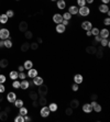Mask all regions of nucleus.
Segmentation results:
<instances>
[{
  "instance_id": "1",
  "label": "nucleus",
  "mask_w": 110,
  "mask_h": 122,
  "mask_svg": "<svg viewBox=\"0 0 110 122\" xmlns=\"http://www.w3.org/2000/svg\"><path fill=\"white\" fill-rule=\"evenodd\" d=\"M78 14L80 17H88L90 14V8L87 6L84 7H79L78 8Z\"/></svg>"
},
{
  "instance_id": "2",
  "label": "nucleus",
  "mask_w": 110,
  "mask_h": 122,
  "mask_svg": "<svg viewBox=\"0 0 110 122\" xmlns=\"http://www.w3.org/2000/svg\"><path fill=\"white\" fill-rule=\"evenodd\" d=\"M37 94H39V96L46 97V95L48 94V87L46 85H44V84L40 85L39 88H37Z\"/></svg>"
},
{
  "instance_id": "3",
  "label": "nucleus",
  "mask_w": 110,
  "mask_h": 122,
  "mask_svg": "<svg viewBox=\"0 0 110 122\" xmlns=\"http://www.w3.org/2000/svg\"><path fill=\"white\" fill-rule=\"evenodd\" d=\"M10 39V31L6 28H1L0 29V40H7Z\"/></svg>"
},
{
  "instance_id": "4",
  "label": "nucleus",
  "mask_w": 110,
  "mask_h": 122,
  "mask_svg": "<svg viewBox=\"0 0 110 122\" xmlns=\"http://www.w3.org/2000/svg\"><path fill=\"white\" fill-rule=\"evenodd\" d=\"M40 114H41L42 118H47V117L51 114V111H50V109H48L47 106H43L42 108H41V110H40Z\"/></svg>"
},
{
  "instance_id": "5",
  "label": "nucleus",
  "mask_w": 110,
  "mask_h": 122,
  "mask_svg": "<svg viewBox=\"0 0 110 122\" xmlns=\"http://www.w3.org/2000/svg\"><path fill=\"white\" fill-rule=\"evenodd\" d=\"M82 29L84 30V31H90L91 28H93V23L90 22V21H83L82 22Z\"/></svg>"
},
{
  "instance_id": "6",
  "label": "nucleus",
  "mask_w": 110,
  "mask_h": 122,
  "mask_svg": "<svg viewBox=\"0 0 110 122\" xmlns=\"http://www.w3.org/2000/svg\"><path fill=\"white\" fill-rule=\"evenodd\" d=\"M109 34H110L109 30L106 28L99 30V36L101 37V39H108V37H109Z\"/></svg>"
},
{
  "instance_id": "7",
  "label": "nucleus",
  "mask_w": 110,
  "mask_h": 122,
  "mask_svg": "<svg viewBox=\"0 0 110 122\" xmlns=\"http://www.w3.org/2000/svg\"><path fill=\"white\" fill-rule=\"evenodd\" d=\"M16 99H17V94H16V92H13V91L8 92V95H7V100H8V102L13 103V102L16 101Z\"/></svg>"
},
{
  "instance_id": "8",
  "label": "nucleus",
  "mask_w": 110,
  "mask_h": 122,
  "mask_svg": "<svg viewBox=\"0 0 110 122\" xmlns=\"http://www.w3.org/2000/svg\"><path fill=\"white\" fill-rule=\"evenodd\" d=\"M37 75H39V71H37L35 68L32 67L31 69H29V71H28V74H26V76H28L29 78H31V79H33L34 77H37Z\"/></svg>"
},
{
  "instance_id": "9",
  "label": "nucleus",
  "mask_w": 110,
  "mask_h": 122,
  "mask_svg": "<svg viewBox=\"0 0 110 122\" xmlns=\"http://www.w3.org/2000/svg\"><path fill=\"white\" fill-rule=\"evenodd\" d=\"M82 110L85 113H91L93 112V107H91L90 103H84L82 107Z\"/></svg>"
},
{
  "instance_id": "10",
  "label": "nucleus",
  "mask_w": 110,
  "mask_h": 122,
  "mask_svg": "<svg viewBox=\"0 0 110 122\" xmlns=\"http://www.w3.org/2000/svg\"><path fill=\"white\" fill-rule=\"evenodd\" d=\"M32 81H33V85L34 86H37V87H39L40 85L44 84V79H43L42 77H40L39 75H37V77H34L33 79H32Z\"/></svg>"
},
{
  "instance_id": "11",
  "label": "nucleus",
  "mask_w": 110,
  "mask_h": 122,
  "mask_svg": "<svg viewBox=\"0 0 110 122\" xmlns=\"http://www.w3.org/2000/svg\"><path fill=\"white\" fill-rule=\"evenodd\" d=\"M28 22H26V21H21L19 24V31L22 32V33H24L26 31H28Z\"/></svg>"
},
{
  "instance_id": "12",
  "label": "nucleus",
  "mask_w": 110,
  "mask_h": 122,
  "mask_svg": "<svg viewBox=\"0 0 110 122\" xmlns=\"http://www.w3.org/2000/svg\"><path fill=\"white\" fill-rule=\"evenodd\" d=\"M63 20H64V19H63V15L61 13H55L53 15V22L56 23V24H58V23H62Z\"/></svg>"
},
{
  "instance_id": "13",
  "label": "nucleus",
  "mask_w": 110,
  "mask_h": 122,
  "mask_svg": "<svg viewBox=\"0 0 110 122\" xmlns=\"http://www.w3.org/2000/svg\"><path fill=\"white\" fill-rule=\"evenodd\" d=\"M55 31H56V33L62 34L66 31V26L63 25L62 23H58V24H56V26H55Z\"/></svg>"
},
{
  "instance_id": "14",
  "label": "nucleus",
  "mask_w": 110,
  "mask_h": 122,
  "mask_svg": "<svg viewBox=\"0 0 110 122\" xmlns=\"http://www.w3.org/2000/svg\"><path fill=\"white\" fill-rule=\"evenodd\" d=\"M30 87V82L26 79H22L20 81V89H23V90H26V89Z\"/></svg>"
},
{
  "instance_id": "15",
  "label": "nucleus",
  "mask_w": 110,
  "mask_h": 122,
  "mask_svg": "<svg viewBox=\"0 0 110 122\" xmlns=\"http://www.w3.org/2000/svg\"><path fill=\"white\" fill-rule=\"evenodd\" d=\"M83 81H84V77H83V75H80V74L74 75V82H75V84L80 85Z\"/></svg>"
},
{
  "instance_id": "16",
  "label": "nucleus",
  "mask_w": 110,
  "mask_h": 122,
  "mask_svg": "<svg viewBox=\"0 0 110 122\" xmlns=\"http://www.w3.org/2000/svg\"><path fill=\"white\" fill-rule=\"evenodd\" d=\"M37 102H39V106L43 107V106L47 105V99H46V97H44V96H39V98H37Z\"/></svg>"
},
{
  "instance_id": "17",
  "label": "nucleus",
  "mask_w": 110,
  "mask_h": 122,
  "mask_svg": "<svg viewBox=\"0 0 110 122\" xmlns=\"http://www.w3.org/2000/svg\"><path fill=\"white\" fill-rule=\"evenodd\" d=\"M96 52H97L96 45H89V46H87V47H86V53H88V54L93 55V54H95Z\"/></svg>"
},
{
  "instance_id": "18",
  "label": "nucleus",
  "mask_w": 110,
  "mask_h": 122,
  "mask_svg": "<svg viewBox=\"0 0 110 122\" xmlns=\"http://www.w3.org/2000/svg\"><path fill=\"white\" fill-rule=\"evenodd\" d=\"M98 10H99L100 13H107V12L109 11V7H108V5H104V3H101V5L98 7Z\"/></svg>"
},
{
  "instance_id": "19",
  "label": "nucleus",
  "mask_w": 110,
  "mask_h": 122,
  "mask_svg": "<svg viewBox=\"0 0 110 122\" xmlns=\"http://www.w3.org/2000/svg\"><path fill=\"white\" fill-rule=\"evenodd\" d=\"M56 7H57V9H59V10H64V9L66 8V2H65V0H57Z\"/></svg>"
},
{
  "instance_id": "20",
  "label": "nucleus",
  "mask_w": 110,
  "mask_h": 122,
  "mask_svg": "<svg viewBox=\"0 0 110 122\" xmlns=\"http://www.w3.org/2000/svg\"><path fill=\"white\" fill-rule=\"evenodd\" d=\"M68 12L72 14V15H75V14H78V8H77V6H75V5H73V6H71L69 8H68Z\"/></svg>"
},
{
  "instance_id": "21",
  "label": "nucleus",
  "mask_w": 110,
  "mask_h": 122,
  "mask_svg": "<svg viewBox=\"0 0 110 122\" xmlns=\"http://www.w3.org/2000/svg\"><path fill=\"white\" fill-rule=\"evenodd\" d=\"M69 107L73 109H77L79 107V100L78 99H72L69 102Z\"/></svg>"
},
{
  "instance_id": "22",
  "label": "nucleus",
  "mask_w": 110,
  "mask_h": 122,
  "mask_svg": "<svg viewBox=\"0 0 110 122\" xmlns=\"http://www.w3.org/2000/svg\"><path fill=\"white\" fill-rule=\"evenodd\" d=\"M47 107L51 112H56V111L58 110V106H57V103H55V102H51Z\"/></svg>"
},
{
  "instance_id": "23",
  "label": "nucleus",
  "mask_w": 110,
  "mask_h": 122,
  "mask_svg": "<svg viewBox=\"0 0 110 122\" xmlns=\"http://www.w3.org/2000/svg\"><path fill=\"white\" fill-rule=\"evenodd\" d=\"M9 77H10V79H12V80L18 79V78H19V71H10V74H9Z\"/></svg>"
},
{
  "instance_id": "24",
  "label": "nucleus",
  "mask_w": 110,
  "mask_h": 122,
  "mask_svg": "<svg viewBox=\"0 0 110 122\" xmlns=\"http://www.w3.org/2000/svg\"><path fill=\"white\" fill-rule=\"evenodd\" d=\"M23 67H24V69H26V71H29V69H31L32 67H33V62L30 60L26 61L24 62V64H23Z\"/></svg>"
},
{
  "instance_id": "25",
  "label": "nucleus",
  "mask_w": 110,
  "mask_h": 122,
  "mask_svg": "<svg viewBox=\"0 0 110 122\" xmlns=\"http://www.w3.org/2000/svg\"><path fill=\"white\" fill-rule=\"evenodd\" d=\"M99 44H100V46H102V47H110V42L108 39H101L100 40V42H99Z\"/></svg>"
},
{
  "instance_id": "26",
  "label": "nucleus",
  "mask_w": 110,
  "mask_h": 122,
  "mask_svg": "<svg viewBox=\"0 0 110 122\" xmlns=\"http://www.w3.org/2000/svg\"><path fill=\"white\" fill-rule=\"evenodd\" d=\"M21 52H28L30 50V43L29 42H24L23 44H21V47H20Z\"/></svg>"
},
{
  "instance_id": "27",
  "label": "nucleus",
  "mask_w": 110,
  "mask_h": 122,
  "mask_svg": "<svg viewBox=\"0 0 110 122\" xmlns=\"http://www.w3.org/2000/svg\"><path fill=\"white\" fill-rule=\"evenodd\" d=\"M13 43L10 39H7V40H3V47H7V48H11Z\"/></svg>"
},
{
  "instance_id": "28",
  "label": "nucleus",
  "mask_w": 110,
  "mask_h": 122,
  "mask_svg": "<svg viewBox=\"0 0 110 122\" xmlns=\"http://www.w3.org/2000/svg\"><path fill=\"white\" fill-rule=\"evenodd\" d=\"M13 106L16 107V108H21L22 106H24V102H23L22 99H16V101L13 102Z\"/></svg>"
},
{
  "instance_id": "29",
  "label": "nucleus",
  "mask_w": 110,
  "mask_h": 122,
  "mask_svg": "<svg viewBox=\"0 0 110 122\" xmlns=\"http://www.w3.org/2000/svg\"><path fill=\"white\" fill-rule=\"evenodd\" d=\"M29 97H30L31 100H37L39 94H37V91H30V92H29Z\"/></svg>"
},
{
  "instance_id": "30",
  "label": "nucleus",
  "mask_w": 110,
  "mask_h": 122,
  "mask_svg": "<svg viewBox=\"0 0 110 122\" xmlns=\"http://www.w3.org/2000/svg\"><path fill=\"white\" fill-rule=\"evenodd\" d=\"M8 20H9V18L7 17L6 13L0 14V23H1V24H6V23L8 22Z\"/></svg>"
},
{
  "instance_id": "31",
  "label": "nucleus",
  "mask_w": 110,
  "mask_h": 122,
  "mask_svg": "<svg viewBox=\"0 0 110 122\" xmlns=\"http://www.w3.org/2000/svg\"><path fill=\"white\" fill-rule=\"evenodd\" d=\"M0 120H1V121H7V120H8V112H7V111L0 110Z\"/></svg>"
},
{
  "instance_id": "32",
  "label": "nucleus",
  "mask_w": 110,
  "mask_h": 122,
  "mask_svg": "<svg viewBox=\"0 0 110 122\" xmlns=\"http://www.w3.org/2000/svg\"><path fill=\"white\" fill-rule=\"evenodd\" d=\"M95 55H96L98 58H101V57L104 56V50H102V46H100V47L97 48V52L95 53Z\"/></svg>"
},
{
  "instance_id": "33",
  "label": "nucleus",
  "mask_w": 110,
  "mask_h": 122,
  "mask_svg": "<svg viewBox=\"0 0 110 122\" xmlns=\"http://www.w3.org/2000/svg\"><path fill=\"white\" fill-rule=\"evenodd\" d=\"M29 110L28 108H26L24 106H22L21 108H19V114H21V116H26V114H28Z\"/></svg>"
},
{
  "instance_id": "34",
  "label": "nucleus",
  "mask_w": 110,
  "mask_h": 122,
  "mask_svg": "<svg viewBox=\"0 0 110 122\" xmlns=\"http://www.w3.org/2000/svg\"><path fill=\"white\" fill-rule=\"evenodd\" d=\"M8 60H6V58H2V60H0V68H7V66H8Z\"/></svg>"
},
{
  "instance_id": "35",
  "label": "nucleus",
  "mask_w": 110,
  "mask_h": 122,
  "mask_svg": "<svg viewBox=\"0 0 110 122\" xmlns=\"http://www.w3.org/2000/svg\"><path fill=\"white\" fill-rule=\"evenodd\" d=\"M101 110H102V107L99 105L98 102H97L96 105L93 107V111H95V112H98V113H99V112H101Z\"/></svg>"
},
{
  "instance_id": "36",
  "label": "nucleus",
  "mask_w": 110,
  "mask_h": 122,
  "mask_svg": "<svg viewBox=\"0 0 110 122\" xmlns=\"http://www.w3.org/2000/svg\"><path fill=\"white\" fill-rule=\"evenodd\" d=\"M63 15V19H64V20H67V21H69L72 19V14L69 13V12H64V13L62 14Z\"/></svg>"
},
{
  "instance_id": "37",
  "label": "nucleus",
  "mask_w": 110,
  "mask_h": 122,
  "mask_svg": "<svg viewBox=\"0 0 110 122\" xmlns=\"http://www.w3.org/2000/svg\"><path fill=\"white\" fill-rule=\"evenodd\" d=\"M24 36H26V39H28V40H31L32 37H33V32L26 31V32H24Z\"/></svg>"
},
{
  "instance_id": "38",
  "label": "nucleus",
  "mask_w": 110,
  "mask_h": 122,
  "mask_svg": "<svg viewBox=\"0 0 110 122\" xmlns=\"http://www.w3.org/2000/svg\"><path fill=\"white\" fill-rule=\"evenodd\" d=\"M14 122H24V117L21 116V114H18L14 118Z\"/></svg>"
},
{
  "instance_id": "39",
  "label": "nucleus",
  "mask_w": 110,
  "mask_h": 122,
  "mask_svg": "<svg viewBox=\"0 0 110 122\" xmlns=\"http://www.w3.org/2000/svg\"><path fill=\"white\" fill-rule=\"evenodd\" d=\"M90 32H91V35H94V36H96V35H99V29L98 28H91V30H90Z\"/></svg>"
},
{
  "instance_id": "40",
  "label": "nucleus",
  "mask_w": 110,
  "mask_h": 122,
  "mask_svg": "<svg viewBox=\"0 0 110 122\" xmlns=\"http://www.w3.org/2000/svg\"><path fill=\"white\" fill-rule=\"evenodd\" d=\"M30 48H31V50H33V51L37 50V48H39V43H37V42L30 43Z\"/></svg>"
},
{
  "instance_id": "41",
  "label": "nucleus",
  "mask_w": 110,
  "mask_h": 122,
  "mask_svg": "<svg viewBox=\"0 0 110 122\" xmlns=\"http://www.w3.org/2000/svg\"><path fill=\"white\" fill-rule=\"evenodd\" d=\"M12 87H13V88H16V89H20V81L19 80H13V81H12Z\"/></svg>"
},
{
  "instance_id": "42",
  "label": "nucleus",
  "mask_w": 110,
  "mask_h": 122,
  "mask_svg": "<svg viewBox=\"0 0 110 122\" xmlns=\"http://www.w3.org/2000/svg\"><path fill=\"white\" fill-rule=\"evenodd\" d=\"M73 108H71V107H68V108L65 109V114H67V116H72L73 114Z\"/></svg>"
},
{
  "instance_id": "43",
  "label": "nucleus",
  "mask_w": 110,
  "mask_h": 122,
  "mask_svg": "<svg viewBox=\"0 0 110 122\" xmlns=\"http://www.w3.org/2000/svg\"><path fill=\"white\" fill-rule=\"evenodd\" d=\"M6 14H7V17H8V18H13L14 12H13V10H11V9H9V10H7Z\"/></svg>"
},
{
  "instance_id": "44",
  "label": "nucleus",
  "mask_w": 110,
  "mask_h": 122,
  "mask_svg": "<svg viewBox=\"0 0 110 122\" xmlns=\"http://www.w3.org/2000/svg\"><path fill=\"white\" fill-rule=\"evenodd\" d=\"M77 6L78 7L86 6V0H77Z\"/></svg>"
},
{
  "instance_id": "45",
  "label": "nucleus",
  "mask_w": 110,
  "mask_h": 122,
  "mask_svg": "<svg viewBox=\"0 0 110 122\" xmlns=\"http://www.w3.org/2000/svg\"><path fill=\"white\" fill-rule=\"evenodd\" d=\"M26 73H24V71H19V78L20 79H26Z\"/></svg>"
},
{
  "instance_id": "46",
  "label": "nucleus",
  "mask_w": 110,
  "mask_h": 122,
  "mask_svg": "<svg viewBox=\"0 0 110 122\" xmlns=\"http://www.w3.org/2000/svg\"><path fill=\"white\" fill-rule=\"evenodd\" d=\"M7 80V77L3 74H0V84H5Z\"/></svg>"
},
{
  "instance_id": "47",
  "label": "nucleus",
  "mask_w": 110,
  "mask_h": 122,
  "mask_svg": "<svg viewBox=\"0 0 110 122\" xmlns=\"http://www.w3.org/2000/svg\"><path fill=\"white\" fill-rule=\"evenodd\" d=\"M78 89H79V85L74 82L73 86H72V90H73V91H78Z\"/></svg>"
},
{
  "instance_id": "48",
  "label": "nucleus",
  "mask_w": 110,
  "mask_h": 122,
  "mask_svg": "<svg viewBox=\"0 0 110 122\" xmlns=\"http://www.w3.org/2000/svg\"><path fill=\"white\" fill-rule=\"evenodd\" d=\"M104 24H105V25H107V26L110 25V18H109V17H108V18H105Z\"/></svg>"
},
{
  "instance_id": "49",
  "label": "nucleus",
  "mask_w": 110,
  "mask_h": 122,
  "mask_svg": "<svg viewBox=\"0 0 110 122\" xmlns=\"http://www.w3.org/2000/svg\"><path fill=\"white\" fill-rule=\"evenodd\" d=\"M32 107H33V108H37V107H39L37 100H32Z\"/></svg>"
},
{
  "instance_id": "50",
  "label": "nucleus",
  "mask_w": 110,
  "mask_h": 122,
  "mask_svg": "<svg viewBox=\"0 0 110 122\" xmlns=\"http://www.w3.org/2000/svg\"><path fill=\"white\" fill-rule=\"evenodd\" d=\"M24 117V122H31L32 119H31V117H29L28 114H26V116H23Z\"/></svg>"
},
{
  "instance_id": "51",
  "label": "nucleus",
  "mask_w": 110,
  "mask_h": 122,
  "mask_svg": "<svg viewBox=\"0 0 110 122\" xmlns=\"http://www.w3.org/2000/svg\"><path fill=\"white\" fill-rule=\"evenodd\" d=\"M5 91H6V87H5V85H3V84H0V92L3 94Z\"/></svg>"
},
{
  "instance_id": "52",
  "label": "nucleus",
  "mask_w": 110,
  "mask_h": 122,
  "mask_svg": "<svg viewBox=\"0 0 110 122\" xmlns=\"http://www.w3.org/2000/svg\"><path fill=\"white\" fill-rule=\"evenodd\" d=\"M62 24H63V25H65V26H68V25H69V21L63 20V21H62Z\"/></svg>"
},
{
  "instance_id": "53",
  "label": "nucleus",
  "mask_w": 110,
  "mask_h": 122,
  "mask_svg": "<svg viewBox=\"0 0 110 122\" xmlns=\"http://www.w3.org/2000/svg\"><path fill=\"white\" fill-rule=\"evenodd\" d=\"M18 71H24V67H23V65H20L19 67H18Z\"/></svg>"
},
{
  "instance_id": "54",
  "label": "nucleus",
  "mask_w": 110,
  "mask_h": 122,
  "mask_svg": "<svg viewBox=\"0 0 110 122\" xmlns=\"http://www.w3.org/2000/svg\"><path fill=\"white\" fill-rule=\"evenodd\" d=\"M101 1V3H104V5H108V3L110 2V0H100Z\"/></svg>"
},
{
  "instance_id": "55",
  "label": "nucleus",
  "mask_w": 110,
  "mask_h": 122,
  "mask_svg": "<svg viewBox=\"0 0 110 122\" xmlns=\"http://www.w3.org/2000/svg\"><path fill=\"white\" fill-rule=\"evenodd\" d=\"M37 42L39 43V44H41V43L43 42V40H42V37H37Z\"/></svg>"
},
{
  "instance_id": "56",
  "label": "nucleus",
  "mask_w": 110,
  "mask_h": 122,
  "mask_svg": "<svg viewBox=\"0 0 110 122\" xmlns=\"http://www.w3.org/2000/svg\"><path fill=\"white\" fill-rule=\"evenodd\" d=\"M86 35H87L88 37H89V36H93V35H91V32H90V31H86Z\"/></svg>"
},
{
  "instance_id": "57",
  "label": "nucleus",
  "mask_w": 110,
  "mask_h": 122,
  "mask_svg": "<svg viewBox=\"0 0 110 122\" xmlns=\"http://www.w3.org/2000/svg\"><path fill=\"white\" fill-rule=\"evenodd\" d=\"M97 98H98L97 95H93V96H91V100H97Z\"/></svg>"
},
{
  "instance_id": "58",
  "label": "nucleus",
  "mask_w": 110,
  "mask_h": 122,
  "mask_svg": "<svg viewBox=\"0 0 110 122\" xmlns=\"http://www.w3.org/2000/svg\"><path fill=\"white\" fill-rule=\"evenodd\" d=\"M86 3H88V5H91V3H94V0H86Z\"/></svg>"
},
{
  "instance_id": "59",
  "label": "nucleus",
  "mask_w": 110,
  "mask_h": 122,
  "mask_svg": "<svg viewBox=\"0 0 110 122\" xmlns=\"http://www.w3.org/2000/svg\"><path fill=\"white\" fill-rule=\"evenodd\" d=\"M1 101H3V96H2V94L0 92V102Z\"/></svg>"
},
{
  "instance_id": "60",
  "label": "nucleus",
  "mask_w": 110,
  "mask_h": 122,
  "mask_svg": "<svg viewBox=\"0 0 110 122\" xmlns=\"http://www.w3.org/2000/svg\"><path fill=\"white\" fill-rule=\"evenodd\" d=\"M1 47H3V41L2 40L0 41V48H1Z\"/></svg>"
},
{
  "instance_id": "61",
  "label": "nucleus",
  "mask_w": 110,
  "mask_h": 122,
  "mask_svg": "<svg viewBox=\"0 0 110 122\" xmlns=\"http://www.w3.org/2000/svg\"><path fill=\"white\" fill-rule=\"evenodd\" d=\"M51 1H55V2H56V1H57V0H51Z\"/></svg>"
},
{
  "instance_id": "62",
  "label": "nucleus",
  "mask_w": 110,
  "mask_h": 122,
  "mask_svg": "<svg viewBox=\"0 0 110 122\" xmlns=\"http://www.w3.org/2000/svg\"><path fill=\"white\" fill-rule=\"evenodd\" d=\"M16 1H20V0H16Z\"/></svg>"
},
{
  "instance_id": "63",
  "label": "nucleus",
  "mask_w": 110,
  "mask_h": 122,
  "mask_svg": "<svg viewBox=\"0 0 110 122\" xmlns=\"http://www.w3.org/2000/svg\"><path fill=\"white\" fill-rule=\"evenodd\" d=\"M0 110H1V107H0Z\"/></svg>"
},
{
  "instance_id": "64",
  "label": "nucleus",
  "mask_w": 110,
  "mask_h": 122,
  "mask_svg": "<svg viewBox=\"0 0 110 122\" xmlns=\"http://www.w3.org/2000/svg\"><path fill=\"white\" fill-rule=\"evenodd\" d=\"M0 29H1V28H0Z\"/></svg>"
}]
</instances>
